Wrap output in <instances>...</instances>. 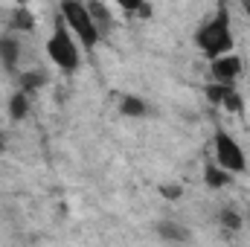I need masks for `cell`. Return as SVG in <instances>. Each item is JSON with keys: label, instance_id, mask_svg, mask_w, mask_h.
<instances>
[{"label": "cell", "instance_id": "obj_1", "mask_svg": "<svg viewBox=\"0 0 250 247\" xmlns=\"http://www.w3.org/2000/svg\"><path fill=\"white\" fill-rule=\"evenodd\" d=\"M198 53L209 62V59H218L224 53H233L236 47V35H233V18H230V9L221 6L218 12H212L192 35Z\"/></svg>", "mask_w": 250, "mask_h": 247}, {"label": "cell", "instance_id": "obj_2", "mask_svg": "<svg viewBox=\"0 0 250 247\" xmlns=\"http://www.w3.org/2000/svg\"><path fill=\"white\" fill-rule=\"evenodd\" d=\"M59 15H62V23L73 32V38L79 41V47L84 53H93L102 41L99 35V26L87 9V0H62L59 3Z\"/></svg>", "mask_w": 250, "mask_h": 247}, {"label": "cell", "instance_id": "obj_3", "mask_svg": "<svg viewBox=\"0 0 250 247\" xmlns=\"http://www.w3.org/2000/svg\"><path fill=\"white\" fill-rule=\"evenodd\" d=\"M47 59L56 64V70H62L64 76H73L79 67H82V47H79V41L73 38V32L59 23L56 29H53V35L47 38Z\"/></svg>", "mask_w": 250, "mask_h": 247}, {"label": "cell", "instance_id": "obj_4", "mask_svg": "<svg viewBox=\"0 0 250 247\" xmlns=\"http://www.w3.org/2000/svg\"><path fill=\"white\" fill-rule=\"evenodd\" d=\"M212 160H215L218 166H224L233 178L248 172V151H245L242 143H239L230 131H224V128H218V131L212 134Z\"/></svg>", "mask_w": 250, "mask_h": 247}, {"label": "cell", "instance_id": "obj_5", "mask_svg": "<svg viewBox=\"0 0 250 247\" xmlns=\"http://www.w3.org/2000/svg\"><path fill=\"white\" fill-rule=\"evenodd\" d=\"M242 73H245V64H242L239 56H233V53H224L218 59H209V76H212V82L236 84Z\"/></svg>", "mask_w": 250, "mask_h": 247}, {"label": "cell", "instance_id": "obj_6", "mask_svg": "<svg viewBox=\"0 0 250 247\" xmlns=\"http://www.w3.org/2000/svg\"><path fill=\"white\" fill-rule=\"evenodd\" d=\"M21 53H23V44L18 38V32H3L0 35V67L15 73L18 70V62H21Z\"/></svg>", "mask_w": 250, "mask_h": 247}, {"label": "cell", "instance_id": "obj_7", "mask_svg": "<svg viewBox=\"0 0 250 247\" xmlns=\"http://www.w3.org/2000/svg\"><path fill=\"white\" fill-rule=\"evenodd\" d=\"M32 111V93H26L23 87H15V93L9 96V120L12 123H23Z\"/></svg>", "mask_w": 250, "mask_h": 247}, {"label": "cell", "instance_id": "obj_8", "mask_svg": "<svg viewBox=\"0 0 250 247\" xmlns=\"http://www.w3.org/2000/svg\"><path fill=\"white\" fill-rule=\"evenodd\" d=\"M120 114L128 117V120H143V117L151 114V105L137 93H123L120 96Z\"/></svg>", "mask_w": 250, "mask_h": 247}, {"label": "cell", "instance_id": "obj_9", "mask_svg": "<svg viewBox=\"0 0 250 247\" xmlns=\"http://www.w3.org/2000/svg\"><path fill=\"white\" fill-rule=\"evenodd\" d=\"M204 184L209 186V189H224V186L233 184V175L209 157V160L204 163Z\"/></svg>", "mask_w": 250, "mask_h": 247}, {"label": "cell", "instance_id": "obj_10", "mask_svg": "<svg viewBox=\"0 0 250 247\" xmlns=\"http://www.w3.org/2000/svg\"><path fill=\"white\" fill-rule=\"evenodd\" d=\"M9 29L18 32V35H32L35 32V15L29 6H18L9 18Z\"/></svg>", "mask_w": 250, "mask_h": 247}, {"label": "cell", "instance_id": "obj_11", "mask_svg": "<svg viewBox=\"0 0 250 247\" xmlns=\"http://www.w3.org/2000/svg\"><path fill=\"white\" fill-rule=\"evenodd\" d=\"M87 9H90L93 21H96V26H99L102 41H105V38L111 35V29H114V15H111V9H108L102 0H87Z\"/></svg>", "mask_w": 250, "mask_h": 247}, {"label": "cell", "instance_id": "obj_12", "mask_svg": "<svg viewBox=\"0 0 250 247\" xmlns=\"http://www.w3.org/2000/svg\"><path fill=\"white\" fill-rule=\"evenodd\" d=\"M154 233H157L163 242H175V245H184V242L192 239L187 227H184V224H175V221H160V224H154Z\"/></svg>", "mask_w": 250, "mask_h": 247}, {"label": "cell", "instance_id": "obj_13", "mask_svg": "<svg viewBox=\"0 0 250 247\" xmlns=\"http://www.w3.org/2000/svg\"><path fill=\"white\" fill-rule=\"evenodd\" d=\"M47 82H50V76H47L44 70H38V67H35V70H26V73H21V76H18V87H23L26 93L41 90Z\"/></svg>", "mask_w": 250, "mask_h": 247}, {"label": "cell", "instance_id": "obj_14", "mask_svg": "<svg viewBox=\"0 0 250 247\" xmlns=\"http://www.w3.org/2000/svg\"><path fill=\"white\" fill-rule=\"evenodd\" d=\"M233 84H227V82H212V84H207L204 87V96H207V102L209 105H215V108H221V102H224V96H227V90H230Z\"/></svg>", "mask_w": 250, "mask_h": 247}, {"label": "cell", "instance_id": "obj_15", "mask_svg": "<svg viewBox=\"0 0 250 247\" xmlns=\"http://www.w3.org/2000/svg\"><path fill=\"white\" fill-rule=\"evenodd\" d=\"M123 12L128 15H140V18H151V6L146 3V0H114Z\"/></svg>", "mask_w": 250, "mask_h": 247}, {"label": "cell", "instance_id": "obj_16", "mask_svg": "<svg viewBox=\"0 0 250 247\" xmlns=\"http://www.w3.org/2000/svg\"><path fill=\"white\" fill-rule=\"evenodd\" d=\"M221 108H224V111H230V114H242V111H245V96L239 93V87H236V84L227 90V96H224Z\"/></svg>", "mask_w": 250, "mask_h": 247}, {"label": "cell", "instance_id": "obj_17", "mask_svg": "<svg viewBox=\"0 0 250 247\" xmlns=\"http://www.w3.org/2000/svg\"><path fill=\"white\" fill-rule=\"evenodd\" d=\"M218 224H221L224 230H242V215H239L236 209H221V212H218Z\"/></svg>", "mask_w": 250, "mask_h": 247}, {"label": "cell", "instance_id": "obj_18", "mask_svg": "<svg viewBox=\"0 0 250 247\" xmlns=\"http://www.w3.org/2000/svg\"><path fill=\"white\" fill-rule=\"evenodd\" d=\"M160 195L166 201H178V198H184V186L181 184H163L160 186Z\"/></svg>", "mask_w": 250, "mask_h": 247}, {"label": "cell", "instance_id": "obj_19", "mask_svg": "<svg viewBox=\"0 0 250 247\" xmlns=\"http://www.w3.org/2000/svg\"><path fill=\"white\" fill-rule=\"evenodd\" d=\"M6 151V140H3V134H0V154Z\"/></svg>", "mask_w": 250, "mask_h": 247}, {"label": "cell", "instance_id": "obj_20", "mask_svg": "<svg viewBox=\"0 0 250 247\" xmlns=\"http://www.w3.org/2000/svg\"><path fill=\"white\" fill-rule=\"evenodd\" d=\"M12 3H15V6H26L29 0H12Z\"/></svg>", "mask_w": 250, "mask_h": 247}, {"label": "cell", "instance_id": "obj_21", "mask_svg": "<svg viewBox=\"0 0 250 247\" xmlns=\"http://www.w3.org/2000/svg\"><path fill=\"white\" fill-rule=\"evenodd\" d=\"M245 3H248V6H250V0H245Z\"/></svg>", "mask_w": 250, "mask_h": 247}]
</instances>
